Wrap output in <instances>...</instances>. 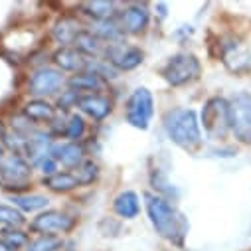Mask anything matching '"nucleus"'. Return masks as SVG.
I'll return each mask as SVG.
<instances>
[{
  "label": "nucleus",
  "instance_id": "nucleus-31",
  "mask_svg": "<svg viewBox=\"0 0 251 251\" xmlns=\"http://www.w3.org/2000/svg\"><path fill=\"white\" fill-rule=\"evenodd\" d=\"M77 99H79L77 91L68 89V91L61 93V97L57 99V105H59V109H68V107H72V105H77Z\"/></svg>",
  "mask_w": 251,
  "mask_h": 251
},
{
  "label": "nucleus",
  "instance_id": "nucleus-28",
  "mask_svg": "<svg viewBox=\"0 0 251 251\" xmlns=\"http://www.w3.org/2000/svg\"><path fill=\"white\" fill-rule=\"evenodd\" d=\"M0 224H4V226H22L24 224V216L20 210H16L14 206H4V204H0Z\"/></svg>",
  "mask_w": 251,
  "mask_h": 251
},
{
  "label": "nucleus",
  "instance_id": "nucleus-20",
  "mask_svg": "<svg viewBox=\"0 0 251 251\" xmlns=\"http://www.w3.org/2000/svg\"><path fill=\"white\" fill-rule=\"evenodd\" d=\"M68 85L74 89V91H97L101 89L105 83L101 77L89 74V72H81V74H75L74 77H70Z\"/></svg>",
  "mask_w": 251,
  "mask_h": 251
},
{
  "label": "nucleus",
  "instance_id": "nucleus-23",
  "mask_svg": "<svg viewBox=\"0 0 251 251\" xmlns=\"http://www.w3.org/2000/svg\"><path fill=\"white\" fill-rule=\"evenodd\" d=\"M12 202L22 212H36V210H42L48 206V198L40 196V194H14Z\"/></svg>",
  "mask_w": 251,
  "mask_h": 251
},
{
  "label": "nucleus",
  "instance_id": "nucleus-4",
  "mask_svg": "<svg viewBox=\"0 0 251 251\" xmlns=\"http://www.w3.org/2000/svg\"><path fill=\"white\" fill-rule=\"evenodd\" d=\"M154 113V101H152V93L147 87H139L131 93V97L127 99V105H125V117H127V123L135 129L147 131L151 119Z\"/></svg>",
  "mask_w": 251,
  "mask_h": 251
},
{
  "label": "nucleus",
  "instance_id": "nucleus-24",
  "mask_svg": "<svg viewBox=\"0 0 251 251\" xmlns=\"http://www.w3.org/2000/svg\"><path fill=\"white\" fill-rule=\"evenodd\" d=\"M83 12L91 18H95V22H105L111 20V16L115 14V2H85L83 4Z\"/></svg>",
  "mask_w": 251,
  "mask_h": 251
},
{
  "label": "nucleus",
  "instance_id": "nucleus-7",
  "mask_svg": "<svg viewBox=\"0 0 251 251\" xmlns=\"http://www.w3.org/2000/svg\"><path fill=\"white\" fill-rule=\"evenodd\" d=\"M105 55H107V61L117 70V72H129V70H135L143 64L145 59V53L135 48V46H127V44H109V48L105 50Z\"/></svg>",
  "mask_w": 251,
  "mask_h": 251
},
{
  "label": "nucleus",
  "instance_id": "nucleus-6",
  "mask_svg": "<svg viewBox=\"0 0 251 251\" xmlns=\"http://www.w3.org/2000/svg\"><path fill=\"white\" fill-rule=\"evenodd\" d=\"M202 123L210 137L222 139L229 129V103L222 97H214L204 105Z\"/></svg>",
  "mask_w": 251,
  "mask_h": 251
},
{
  "label": "nucleus",
  "instance_id": "nucleus-11",
  "mask_svg": "<svg viewBox=\"0 0 251 251\" xmlns=\"http://www.w3.org/2000/svg\"><path fill=\"white\" fill-rule=\"evenodd\" d=\"M222 57H224V64L227 66V70L239 74V72H245L251 68V53L249 50L237 42V40H231L227 44H224V51H222Z\"/></svg>",
  "mask_w": 251,
  "mask_h": 251
},
{
  "label": "nucleus",
  "instance_id": "nucleus-12",
  "mask_svg": "<svg viewBox=\"0 0 251 251\" xmlns=\"http://www.w3.org/2000/svg\"><path fill=\"white\" fill-rule=\"evenodd\" d=\"M77 107L89 115L95 121H103L111 111H113V103L109 97L99 95V93H87V95H79L77 99Z\"/></svg>",
  "mask_w": 251,
  "mask_h": 251
},
{
  "label": "nucleus",
  "instance_id": "nucleus-19",
  "mask_svg": "<svg viewBox=\"0 0 251 251\" xmlns=\"http://www.w3.org/2000/svg\"><path fill=\"white\" fill-rule=\"evenodd\" d=\"M24 115H26V119H30V121H53L55 109H53L50 103H46L44 99H34V101H30V103H26Z\"/></svg>",
  "mask_w": 251,
  "mask_h": 251
},
{
  "label": "nucleus",
  "instance_id": "nucleus-1",
  "mask_svg": "<svg viewBox=\"0 0 251 251\" xmlns=\"http://www.w3.org/2000/svg\"><path fill=\"white\" fill-rule=\"evenodd\" d=\"M145 206H147L151 224L154 226L156 233L176 245H182L188 233V220L184 218V214H180L162 196H156L151 192L145 194Z\"/></svg>",
  "mask_w": 251,
  "mask_h": 251
},
{
  "label": "nucleus",
  "instance_id": "nucleus-5",
  "mask_svg": "<svg viewBox=\"0 0 251 251\" xmlns=\"http://www.w3.org/2000/svg\"><path fill=\"white\" fill-rule=\"evenodd\" d=\"M229 129L241 143H251V95L235 93L229 99Z\"/></svg>",
  "mask_w": 251,
  "mask_h": 251
},
{
  "label": "nucleus",
  "instance_id": "nucleus-10",
  "mask_svg": "<svg viewBox=\"0 0 251 251\" xmlns=\"http://www.w3.org/2000/svg\"><path fill=\"white\" fill-rule=\"evenodd\" d=\"M64 83H66V79L61 72H57L53 68H40L32 74V77L28 81V89L32 95L44 97V95H53L55 91H59Z\"/></svg>",
  "mask_w": 251,
  "mask_h": 251
},
{
  "label": "nucleus",
  "instance_id": "nucleus-17",
  "mask_svg": "<svg viewBox=\"0 0 251 251\" xmlns=\"http://www.w3.org/2000/svg\"><path fill=\"white\" fill-rule=\"evenodd\" d=\"M42 184L46 188H50V190H53V192H70V190H74V188L79 186V180L72 172H55L51 176H46Z\"/></svg>",
  "mask_w": 251,
  "mask_h": 251
},
{
  "label": "nucleus",
  "instance_id": "nucleus-21",
  "mask_svg": "<svg viewBox=\"0 0 251 251\" xmlns=\"http://www.w3.org/2000/svg\"><path fill=\"white\" fill-rule=\"evenodd\" d=\"M91 34L97 36L99 40H105L109 44H117L123 38V30L113 22V20H105V22H95L91 26Z\"/></svg>",
  "mask_w": 251,
  "mask_h": 251
},
{
  "label": "nucleus",
  "instance_id": "nucleus-25",
  "mask_svg": "<svg viewBox=\"0 0 251 251\" xmlns=\"http://www.w3.org/2000/svg\"><path fill=\"white\" fill-rule=\"evenodd\" d=\"M85 72H89V74H93V75H97L101 79H113L119 74L107 59L105 61L103 59H87L85 61Z\"/></svg>",
  "mask_w": 251,
  "mask_h": 251
},
{
  "label": "nucleus",
  "instance_id": "nucleus-3",
  "mask_svg": "<svg viewBox=\"0 0 251 251\" xmlns=\"http://www.w3.org/2000/svg\"><path fill=\"white\" fill-rule=\"evenodd\" d=\"M160 75L174 87L186 85L200 77V61L194 53H176L166 61V66L160 70Z\"/></svg>",
  "mask_w": 251,
  "mask_h": 251
},
{
  "label": "nucleus",
  "instance_id": "nucleus-32",
  "mask_svg": "<svg viewBox=\"0 0 251 251\" xmlns=\"http://www.w3.org/2000/svg\"><path fill=\"white\" fill-rule=\"evenodd\" d=\"M44 174H48V176H51V174H55V170H57V162H55V158L51 156V154H48L46 158H42L38 164H36Z\"/></svg>",
  "mask_w": 251,
  "mask_h": 251
},
{
  "label": "nucleus",
  "instance_id": "nucleus-26",
  "mask_svg": "<svg viewBox=\"0 0 251 251\" xmlns=\"http://www.w3.org/2000/svg\"><path fill=\"white\" fill-rule=\"evenodd\" d=\"M64 241L57 235H40L32 243H28V251H57Z\"/></svg>",
  "mask_w": 251,
  "mask_h": 251
},
{
  "label": "nucleus",
  "instance_id": "nucleus-18",
  "mask_svg": "<svg viewBox=\"0 0 251 251\" xmlns=\"http://www.w3.org/2000/svg\"><path fill=\"white\" fill-rule=\"evenodd\" d=\"M51 34H53L55 42H59V44H74V40L79 34V26H77V22L74 18H61L53 26Z\"/></svg>",
  "mask_w": 251,
  "mask_h": 251
},
{
  "label": "nucleus",
  "instance_id": "nucleus-9",
  "mask_svg": "<svg viewBox=\"0 0 251 251\" xmlns=\"http://www.w3.org/2000/svg\"><path fill=\"white\" fill-rule=\"evenodd\" d=\"M75 220L70 218L68 214H61L57 210H48L44 214H40L38 218H34V222L30 224V229L42 235H57V233H66L74 227Z\"/></svg>",
  "mask_w": 251,
  "mask_h": 251
},
{
  "label": "nucleus",
  "instance_id": "nucleus-27",
  "mask_svg": "<svg viewBox=\"0 0 251 251\" xmlns=\"http://www.w3.org/2000/svg\"><path fill=\"white\" fill-rule=\"evenodd\" d=\"M83 133H85V123H83V119H81L79 115H70V117L66 119V131H64V137L72 139V143H74V141L81 139Z\"/></svg>",
  "mask_w": 251,
  "mask_h": 251
},
{
  "label": "nucleus",
  "instance_id": "nucleus-15",
  "mask_svg": "<svg viewBox=\"0 0 251 251\" xmlns=\"http://www.w3.org/2000/svg\"><path fill=\"white\" fill-rule=\"evenodd\" d=\"M53 61H55L57 68L66 70V72H79L81 74V70H85L87 59L75 48H61L53 53Z\"/></svg>",
  "mask_w": 251,
  "mask_h": 251
},
{
  "label": "nucleus",
  "instance_id": "nucleus-29",
  "mask_svg": "<svg viewBox=\"0 0 251 251\" xmlns=\"http://www.w3.org/2000/svg\"><path fill=\"white\" fill-rule=\"evenodd\" d=\"M99 174V168L93 160H83L81 166H77V172H75V178L79 180V186L83 184H91Z\"/></svg>",
  "mask_w": 251,
  "mask_h": 251
},
{
  "label": "nucleus",
  "instance_id": "nucleus-33",
  "mask_svg": "<svg viewBox=\"0 0 251 251\" xmlns=\"http://www.w3.org/2000/svg\"><path fill=\"white\" fill-rule=\"evenodd\" d=\"M6 154H4V147L2 145H0V162H2V158H4Z\"/></svg>",
  "mask_w": 251,
  "mask_h": 251
},
{
  "label": "nucleus",
  "instance_id": "nucleus-22",
  "mask_svg": "<svg viewBox=\"0 0 251 251\" xmlns=\"http://www.w3.org/2000/svg\"><path fill=\"white\" fill-rule=\"evenodd\" d=\"M74 44H75V50L83 55H99L103 51L101 40L97 36H93L91 32H79L77 38L74 40Z\"/></svg>",
  "mask_w": 251,
  "mask_h": 251
},
{
  "label": "nucleus",
  "instance_id": "nucleus-34",
  "mask_svg": "<svg viewBox=\"0 0 251 251\" xmlns=\"http://www.w3.org/2000/svg\"><path fill=\"white\" fill-rule=\"evenodd\" d=\"M0 251H12V249H8L6 245H2V243H0Z\"/></svg>",
  "mask_w": 251,
  "mask_h": 251
},
{
  "label": "nucleus",
  "instance_id": "nucleus-14",
  "mask_svg": "<svg viewBox=\"0 0 251 251\" xmlns=\"http://www.w3.org/2000/svg\"><path fill=\"white\" fill-rule=\"evenodd\" d=\"M50 154L55 158V162H61L68 168H77L83 162V149L77 143H57L51 145Z\"/></svg>",
  "mask_w": 251,
  "mask_h": 251
},
{
  "label": "nucleus",
  "instance_id": "nucleus-13",
  "mask_svg": "<svg viewBox=\"0 0 251 251\" xmlns=\"http://www.w3.org/2000/svg\"><path fill=\"white\" fill-rule=\"evenodd\" d=\"M147 26H149V10H147V6L135 4V6H129V8L123 10V14H121V30H123V34L125 32L127 34H139Z\"/></svg>",
  "mask_w": 251,
  "mask_h": 251
},
{
  "label": "nucleus",
  "instance_id": "nucleus-16",
  "mask_svg": "<svg viewBox=\"0 0 251 251\" xmlns=\"http://www.w3.org/2000/svg\"><path fill=\"white\" fill-rule=\"evenodd\" d=\"M113 208H115V212H117L121 218H125V220H133V218H137L139 212H141L139 196H137L135 192H131V190L121 192V194L115 198Z\"/></svg>",
  "mask_w": 251,
  "mask_h": 251
},
{
  "label": "nucleus",
  "instance_id": "nucleus-2",
  "mask_svg": "<svg viewBox=\"0 0 251 251\" xmlns=\"http://www.w3.org/2000/svg\"><path fill=\"white\" fill-rule=\"evenodd\" d=\"M162 127H164L168 139L186 151H192L202 143L200 123L192 109L178 107V109L168 111L162 119Z\"/></svg>",
  "mask_w": 251,
  "mask_h": 251
},
{
  "label": "nucleus",
  "instance_id": "nucleus-8",
  "mask_svg": "<svg viewBox=\"0 0 251 251\" xmlns=\"http://www.w3.org/2000/svg\"><path fill=\"white\" fill-rule=\"evenodd\" d=\"M30 164L18 154V152H12V154H6L0 162V176L4 180V188H14V186H20V188H26V182L30 178Z\"/></svg>",
  "mask_w": 251,
  "mask_h": 251
},
{
  "label": "nucleus",
  "instance_id": "nucleus-30",
  "mask_svg": "<svg viewBox=\"0 0 251 251\" xmlns=\"http://www.w3.org/2000/svg\"><path fill=\"white\" fill-rule=\"evenodd\" d=\"M0 243L6 245L12 251H16V249H20V247H24L28 243V237H26V233H22L18 229H6L2 239H0Z\"/></svg>",
  "mask_w": 251,
  "mask_h": 251
}]
</instances>
